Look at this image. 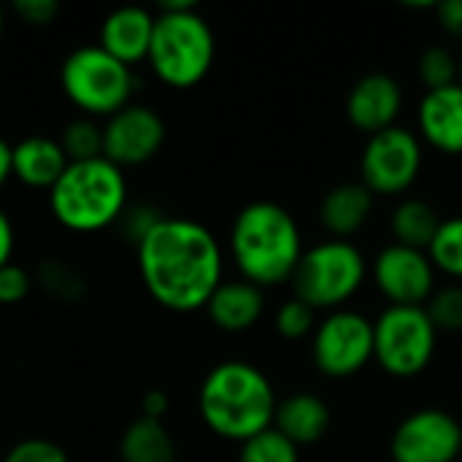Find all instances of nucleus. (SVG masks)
<instances>
[{"mask_svg":"<svg viewBox=\"0 0 462 462\" xmlns=\"http://www.w3.org/2000/svg\"><path fill=\"white\" fill-rule=\"evenodd\" d=\"M238 462H300V455L290 439H284L276 428H268L241 444Z\"/></svg>","mask_w":462,"mask_h":462,"instance_id":"393cba45","label":"nucleus"},{"mask_svg":"<svg viewBox=\"0 0 462 462\" xmlns=\"http://www.w3.org/2000/svg\"><path fill=\"white\" fill-rule=\"evenodd\" d=\"M60 84L79 111L106 119L130 106L135 89L133 68L114 60L97 43L79 46L65 57L60 68Z\"/></svg>","mask_w":462,"mask_h":462,"instance_id":"423d86ee","label":"nucleus"},{"mask_svg":"<svg viewBox=\"0 0 462 462\" xmlns=\"http://www.w3.org/2000/svg\"><path fill=\"white\" fill-rule=\"evenodd\" d=\"M276 330L287 341L306 338L311 330H317V311L309 303L292 298V300L279 306V311H276Z\"/></svg>","mask_w":462,"mask_h":462,"instance_id":"cd10ccee","label":"nucleus"},{"mask_svg":"<svg viewBox=\"0 0 462 462\" xmlns=\"http://www.w3.org/2000/svg\"><path fill=\"white\" fill-rule=\"evenodd\" d=\"M122 462H176V441L162 420L138 417L119 439Z\"/></svg>","mask_w":462,"mask_h":462,"instance_id":"412c9836","label":"nucleus"},{"mask_svg":"<svg viewBox=\"0 0 462 462\" xmlns=\"http://www.w3.org/2000/svg\"><path fill=\"white\" fill-rule=\"evenodd\" d=\"M368 273L363 252L341 238L322 241L303 252L295 273H292V290L295 298L317 309H338L355 292L363 287Z\"/></svg>","mask_w":462,"mask_h":462,"instance_id":"0eeeda50","label":"nucleus"},{"mask_svg":"<svg viewBox=\"0 0 462 462\" xmlns=\"http://www.w3.org/2000/svg\"><path fill=\"white\" fill-rule=\"evenodd\" d=\"M11 254H14V225L8 214L0 208V268L11 263Z\"/></svg>","mask_w":462,"mask_h":462,"instance_id":"f704fd0d","label":"nucleus"},{"mask_svg":"<svg viewBox=\"0 0 462 462\" xmlns=\"http://www.w3.org/2000/svg\"><path fill=\"white\" fill-rule=\"evenodd\" d=\"M439 330L422 306H390L374 322V357L398 379L420 376L436 352Z\"/></svg>","mask_w":462,"mask_h":462,"instance_id":"6e6552de","label":"nucleus"},{"mask_svg":"<svg viewBox=\"0 0 462 462\" xmlns=\"http://www.w3.org/2000/svg\"><path fill=\"white\" fill-rule=\"evenodd\" d=\"M330 409L322 398L311 393H298L276 406L273 428L295 447H306L325 439V433L330 430Z\"/></svg>","mask_w":462,"mask_h":462,"instance_id":"6ab92c4d","label":"nucleus"},{"mask_svg":"<svg viewBox=\"0 0 462 462\" xmlns=\"http://www.w3.org/2000/svg\"><path fill=\"white\" fill-rule=\"evenodd\" d=\"M436 16H439V24L455 35L462 38V0H444V3H436Z\"/></svg>","mask_w":462,"mask_h":462,"instance_id":"473e14b6","label":"nucleus"},{"mask_svg":"<svg viewBox=\"0 0 462 462\" xmlns=\"http://www.w3.org/2000/svg\"><path fill=\"white\" fill-rule=\"evenodd\" d=\"M214 32L192 0L160 5L146 60L162 84L173 89H189L200 84L214 65Z\"/></svg>","mask_w":462,"mask_h":462,"instance_id":"39448f33","label":"nucleus"},{"mask_svg":"<svg viewBox=\"0 0 462 462\" xmlns=\"http://www.w3.org/2000/svg\"><path fill=\"white\" fill-rule=\"evenodd\" d=\"M422 168V143L406 127H390L368 138L363 152V184L374 195L406 192Z\"/></svg>","mask_w":462,"mask_h":462,"instance_id":"9d476101","label":"nucleus"},{"mask_svg":"<svg viewBox=\"0 0 462 462\" xmlns=\"http://www.w3.org/2000/svg\"><path fill=\"white\" fill-rule=\"evenodd\" d=\"M428 257L433 263L436 271H444L447 276L462 279V217L444 219L430 249Z\"/></svg>","mask_w":462,"mask_h":462,"instance_id":"5701e85b","label":"nucleus"},{"mask_svg":"<svg viewBox=\"0 0 462 462\" xmlns=\"http://www.w3.org/2000/svg\"><path fill=\"white\" fill-rule=\"evenodd\" d=\"M263 309H265L263 290L246 279L222 282L206 306L211 322L225 333H244L254 328L257 319L263 317Z\"/></svg>","mask_w":462,"mask_h":462,"instance_id":"a211bd4d","label":"nucleus"},{"mask_svg":"<svg viewBox=\"0 0 462 462\" xmlns=\"http://www.w3.org/2000/svg\"><path fill=\"white\" fill-rule=\"evenodd\" d=\"M462 452V425L441 409L409 414L390 444L395 462H455Z\"/></svg>","mask_w":462,"mask_h":462,"instance_id":"9b49d317","label":"nucleus"},{"mask_svg":"<svg viewBox=\"0 0 462 462\" xmlns=\"http://www.w3.org/2000/svg\"><path fill=\"white\" fill-rule=\"evenodd\" d=\"M30 287H32V279L24 268H19L14 263L0 268V303L3 306L24 300L30 295Z\"/></svg>","mask_w":462,"mask_h":462,"instance_id":"7c9ffc66","label":"nucleus"},{"mask_svg":"<svg viewBox=\"0 0 462 462\" xmlns=\"http://www.w3.org/2000/svg\"><path fill=\"white\" fill-rule=\"evenodd\" d=\"M0 35H3V5H0Z\"/></svg>","mask_w":462,"mask_h":462,"instance_id":"e433bc0d","label":"nucleus"},{"mask_svg":"<svg viewBox=\"0 0 462 462\" xmlns=\"http://www.w3.org/2000/svg\"><path fill=\"white\" fill-rule=\"evenodd\" d=\"M401 106H403L401 84L387 73H368L349 89L346 116L357 130L368 133L371 138L382 130L395 127Z\"/></svg>","mask_w":462,"mask_h":462,"instance_id":"4468645a","label":"nucleus"},{"mask_svg":"<svg viewBox=\"0 0 462 462\" xmlns=\"http://www.w3.org/2000/svg\"><path fill=\"white\" fill-rule=\"evenodd\" d=\"M374 211V192L363 181H346L333 187L319 206V219L328 233L346 241V236H355Z\"/></svg>","mask_w":462,"mask_h":462,"instance_id":"aec40b11","label":"nucleus"},{"mask_svg":"<svg viewBox=\"0 0 462 462\" xmlns=\"http://www.w3.org/2000/svg\"><path fill=\"white\" fill-rule=\"evenodd\" d=\"M420 133L422 138L444 152V154H462V84L441 87L425 92L420 111Z\"/></svg>","mask_w":462,"mask_h":462,"instance_id":"dca6fc26","label":"nucleus"},{"mask_svg":"<svg viewBox=\"0 0 462 462\" xmlns=\"http://www.w3.org/2000/svg\"><path fill=\"white\" fill-rule=\"evenodd\" d=\"M11 143L5 138H0V189L5 187V181L14 176V162H11Z\"/></svg>","mask_w":462,"mask_h":462,"instance_id":"c9c22d12","label":"nucleus"},{"mask_svg":"<svg viewBox=\"0 0 462 462\" xmlns=\"http://www.w3.org/2000/svg\"><path fill=\"white\" fill-rule=\"evenodd\" d=\"M374 279L393 306H420L433 298L436 268L428 252L390 244L374 263Z\"/></svg>","mask_w":462,"mask_h":462,"instance_id":"ddd939ff","label":"nucleus"},{"mask_svg":"<svg viewBox=\"0 0 462 462\" xmlns=\"http://www.w3.org/2000/svg\"><path fill=\"white\" fill-rule=\"evenodd\" d=\"M138 273L149 295L179 314L206 309L222 279V249L208 227L162 217L138 244Z\"/></svg>","mask_w":462,"mask_h":462,"instance_id":"f257e3e1","label":"nucleus"},{"mask_svg":"<svg viewBox=\"0 0 462 462\" xmlns=\"http://www.w3.org/2000/svg\"><path fill=\"white\" fill-rule=\"evenodd\" d=\"M51 217L70 233H97L119 222L127 208V179L106 157L70 162L49 189Z\"/></svg>","mask_w":462,"mask_h":462,"instance_id":"20e7f679","label":"nucleus"},{"mask_svg":"<svg viewBox=\"0 0 462 462\" xmlns=\"http://www.w3.org/2000/svg\"><path fill=\"white\" fill-rule=\"evenodd\" d=\"M230 252L241 279L254 287H279L292 279L303 241L295 217L279 203L257 200L238 211L230 230Z\"/></svg>","mask_w":462,"mask_h":462,"instance_id":"7ed1b4c3","label":"nucleus"},{"mask_svg":"<svg viewBox=\"0 0 462 462\" xmlns=\"http://www.w3.org/2000/svg\"><path fill=\"white\" fill-rule=\"evenodd\" d=\"M60 146L65 149L70 162H87L103 157V127L95 125L92 119L81 116L73 119L60 138Z\"/></svg>","mask_w":462,"mask_h":462,"instance_id":"b1692460","label":"nucleus"},{"mask_svg":"<svg viewBox=\"0 0 462 462\" xmlns=\"http://www.w3.org/2000/svg\"><path fill=\"white\" fill-rule=\"evenodd\" d=\"M3 462H68V455L60 444L46 439H24L14 444Z\"/></svg>","mask_w":462,"mask_h":462,"instance_id":"c756f323","label":"nucleus"},{"mask_svg":"<svg viewBox=\"0 0 462 462\" xmlns=\"http://www.w3.org/2000/svg\"><path fill=\"white\" fill-rule=\"evenodd\" d=\"M417 73H420L422 84L428 87V92L452 87L460 81V60H455V54L447 46H428L420 54Z\"/></svg>","mask_w":462,"mask_h":462,"instance_id":"a878e982","label":"nucleus"},{"mask_svg":"<svg viewBox=\"0 0 462 462\" xmlns=\"http://www.w3.org/2000/svg\"><path fill=\"white\" fill-rule=\"evenodd\" d=\"M14 11H16V16L24 24H30V27H46L60 14V5L54 0H16L14 3Z\"/></svg>","mask_w":462,"mask_h":462,"instance_id":"2f4dec72","label":"nucleus"},{"mask_svg":"<svg viewBox=\"0 0 462 462\" xmlns=\"http://www.w3.org/2000/svg\"><path fill=\"white\" fill-rule=\"evenodd\" d=\"M311 355L330 379L360 374L374 360V322L360 311L336 309L317 325Z\"/></svg>","mask_w":462,"mask_h":462,"instance_id":"1a4fd4ad","label":"nucleus"},{"mask_svg":"<svg viewBox=\"0 0 462 462\" xmlns=\"http://www.w3.org/2000/svg\"><path fill=\"white\" fill-rule=\"evenodd\" d=\"M165 143L162 116L141 103H130L103 125V157L116 168L149 162Z\"/></svg>","mask_w":462,"mask_h":462,"instance_id":"f8f14e48","label":"nucleus"},{"mask_svg":"<svg viewBox=\"0 0 462 462\" xmlns=\"http://www.w3.org/2000/svg\"><path fill=\"white\" fill-rule=\"evenodd\" d=\"M152 35H154V14H149L141 5H122L103 19L97 46L108 51L114 60H119L122 65L133 68L135 62H143L149 57Z\"/></svg>","mask_w":462,"mask_h":462,"instance_id":"2eb2a0df","label":"nucleus"},{"mask_svg":"<svg viewBox=\"0 0 462 462\" xmlns=\"http://www.w3.org/2000/svg\"><path fill=\"white\" fill-rule=\"evenodd\" d=\"M428 317L433 319L436 330L441 333H460L462 330V284H449L433 292Z\"/></svg>","mask_w":462,"mask_h":462,"instance_id":"bb28decb","label":"nucleus"},{"mask_svg":"<svg viewBox=\"0 0 462 462\" xmlns=\"http://www.w3.org/2000/svg\"><path fill=\"white\" fill-rule=\"evenodd\" d=\"M168 411V395L162 390H149L141 401V417L149 420H162Z\"/></svg>","mask_w":462,"mask_h":462,"instance_id":"72a5a7b5","label":"nucleus"},{"mask_svg":"<svg viewBox=\"0 0 462 462\" xmlns=\"http://www.w3.org/2000/svg\"><path fill=\"white\" fill-rule=\"evenodd\" d=\"M38 279L46 287V292L60 300H76L84 292V279L62 260L43 263V268L38 271Z\"/></svg>","mask_w":462,"mask_h":462,"instance_id":"c85d7f7f","label":"nucleus"},{"mask_svg":"<svg viewBox=\"0 0 462 462\" xmlns=\"http://www.w3.org/2000/svg\"><path fill=\"white\" fill-rule=\"evenodd\" d=\"M11 162H14V179H19L30 189H51L65 173V168L70 165L60 141L46 135L22 138L11 149Z\"/></svg>","mask_w":462,"mask_h":462,"instance_id":"f3484780","label":"nucleus"},{"mask_svg":"<svg viewBox=\"0 0 462 462\" xmlns=\"http://www.w3.org/2000/svg\"><path fill=\"white\" fill-rule=\"evenodd\" d=\"M441 222L444 219L439 217V211L430 203H425L420 198H409V200H401L393 208L390 230H393L395 244L428 252L436 233H439V227H441Z\"/></svg>","mask_w":462,"mask_h":462,"instance_id":"4be33fe9","label":"nucleus"},{"mask_svg":"<svg viewBox=\"0 0 462 462\" xmlns=\"http://www.w3.org/2000/svg\"><path fill=\"white\" fill-rule=\"evenodd\" d=\"M460 84H462V57H460Z\"/></svg>","mask_w":462,"mask_h":462,"instance_id":"4c0bfd02","label":"nucleus"},{"mask_svg":"<svg viewBox=\"0 0 462 462\" xmlns=\"http://www.w3.org/2000/svg\"><path fill=\"white\" fill-rule=\"evenodd\" d=\"M198 406L211 433L244 444L273 428L279 403L268 376L257 365L227 360L203 379Z\"/></svg>","mask_w":462,"mask_h":462,"instance_id":"f03ea898","label":"nucleus"}]
</instances>
